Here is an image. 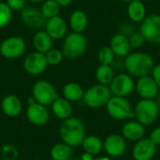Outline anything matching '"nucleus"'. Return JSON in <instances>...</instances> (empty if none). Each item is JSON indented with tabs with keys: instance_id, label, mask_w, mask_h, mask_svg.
I'll return each instance as SVG.
<instances>
[{
	"instance_id": "10",
	"label": "nucleus",
	"mask_w": 160,
	"mask_h": 160,
	"mask_svg": "<svg viewBox=\"0 0 160 160\" xmlns=\"http://www.w3.org/2000/svg\"><path fill=\"white\" fill-rule=\"evenodd\" d=\"M32 96L36 101L44 106H50L59 98L55 87L48 81H38L32 88Z\"/></svg>"
},
{
	"instance_id": "49",
	"label": "nucleus",
	"mask_w": 160,
	"mask_h": 160,
	"mask_svg": "<svg viewBox=\"0 0 160 160\" xmlns=\"http://www.w3.org/2000/svg\"><path fill=\"white\" fill-rule=\"evenodd\" d=\"M159 58H160V48H159Z\"/></svg>"
},
{
	"instance_id": "47",
	"label": "nucleus",
	"mask_w": 160,
	"mask_h": 160,
	"mask_svg": "<svg viewBox=\"0 0 160 160\" xmlns=\"http://www.w3.org/2000/svg\"><path fill=\"white\" fill-rule=\"evenodd\" d=\"M145 2H153V1H156V0H143Z\"/></svg>"
},
{
	"instance_id": "24",
	"label": "nucleus",
	"mask_w": 160,
	"mask_h": 160,
	"mask_svg": "<svg viewBox=\"0 0 160 160\" xmlns=\"http://www.w3.org/2000/svg\"><path fill=\"white\" fill-rule=\"evenodd\" d=\"M51 106L53 114L60 120L64 121L69 118L72 114L71 102L66 99L65 98H57Z\"/></svg>"
},
{
	"instance_id": "7",
	"label": "nucleus",
	"mask_w": 160,
	"mask_h": 160,
	"mask_svg": "<svg viewBox=\"0 0 160 160\" xmlns=\"http://www.w3.org/2000/svg\"><path fill=\"white\" fill-rule=\"evenodd\" d=\"M139 31L144 37L146 42L153 45H160V14H147L140 23Z\"/></svg>"
},
{
	"instance_id": "46",
	"label": "nucleus",
	"mask_w": 160,
	"mask_h": 160,
	"mask_svg": "<svg viewBox=\"0 0 160 160\" xmlns=\"http://www.w3.org/2000/svg\"><path fill=\"white\" fill-rule=\"evenodd\" d=\"M156 100H157V102H158V104L159 105V107H160V94L158 96V98H156Z\"/></svg>"
},
{
	"instance_id": "44",
	"label": "nucleus",
	"mask_w": 160,
	"mask_h": 160,
	"mask_svg": "<svg viewBox=\"0 0 160 160\" xmlns=\"http://www.w3.org/2000/svg\"><path fill=\"white\" fill-rule=\"evenodd\" d=\"M116 1H118V2H121V3H126V4H128L129 2H131V1H133V0H116Z\"/></svg>"
},
{
	"instance_id": "27",
	"label": "nucleus",
	"mask_w": 160,
	"mask_h": 160,
	"mask_svg": "<svg viewBox=\"0 0 160 160\" xmlns=\"http://www.w3.org/2000/svg\"><path fill=\"white\" fill-rule=\"evenodd\" d=\"M116 72L111 65H100L97 68L95 72V78L98 83L109 86L113 80Z\"/></svg>"
},
{
	"instance_id": "42",
	"label": "nucleus",
	"mask_w": 160,
	"mask_h": 160,
	"mask_svg": "<svg viewBox=\"0 0 160 160\" xmlns=\"http://www.w3.org/2000/svg\"><path fill=\"white\" fill-rule=\"evenodd\" d=\"M36 102H37V101H36V99H35V98H34L33 96L27 98V104H28V105H32V104H34V103H36Z\"/></svg>"
},
{
	"instance_id": "37",
	"label": "nucleus",
	"mask_w": 160,
	"mask_h": 160,
	"mask_svg": "<svg viewBox=\"0 0 160 160\" xmlns=\"http://www.w3.org/2000/svg\"><path fill=\"white\" fill-rule=\"evenodd\" d=\"M157 146L160 145V127H157L153 128V130L150 132V135L148 137Z\"/></svg>"
},
{
	"instance_id": "38",
	"label": "nucleus",
	"mask_w": 160,
	"mask_h": 160,
	"mask_svg": "<svg viewBox=\"0 0 160 160\" xmlns=\"http://www.w3.org/2000/svg\"><path fill=\"white\" fill-rule=\"evenodd\" d=\"M112 68L114 69V71L116 73L119 72H123V70H125V63H124V58H118L116 57V59L113 61V63L112 64Z\"/></svg>"
},
{
	"instance_id": "16",
	"label": "nucleus",
	"mask_w": 160,
	"mask_h": 160,
	"mask_svg": "<svg viewBox=\"0 0 160 160\" xmlns=\"http://www.w3.org/2000/svg\"><path fill=\"white\" fill-rule=\"evenodd\" d=\"M45 31L53 40L64 39V38L68 35V25L66 20L61 16H56L46 21Z\"/></svg>"
},
{
	"instance_id": "17",
	"label": "nucleus",
	"mask_w": 160,
	"mask_h": 160,
	"mask_svg": "<svg viewBox=\"0 0 160 160\" xmlns=\"http://www.w3.org/2000/svg\"><path fill=\"white\" fill-rule=\"evenodd\" d=\"M109 46L118 58H125L132 52V47L130 45L128 37L119 32L115 33L111 38Z\"/></svg>"
},
{
	"instance_id": "18",
	"label": "nucleus",
	"mask_w": 160,
	"mask_h": 160,
	"mask_svg": "<svg viewBox=\"0 0 160 160\" xmlns=\"http://www.w3.org/2000/svg\"><path fill=\"white\" fill-rule=\"evenodd\" d=\"M145 128L136 119H130L123 125L122 135L127 141L136 142L145 137Z\"/></svg>"
},
{
	"instance_id": "11",
	"label": "nucleus",
	"mask_w": 160,
	"mask_h": 160,
	"mask_svg": "<svg viewBox=\"0 0 160 160\" xmlns=\"http://www.w3.org/2000/svg\"><path fill=\"white\" fill-rule=\"evenodd\" d=\"M48 66L45 54L37 51L28 53L22 62V67L25 72L33 76L42 74L47 69Z\"/></svg>"
},
{
	"instance_id": "50",
	"label": "nucleus",
	"mask_w": 160,
	"mask_h": 160,
	"mask_svg": "<svg viewBox=\"0 0 160 160\" xmlns=\"http://www.w3.org/2000/svg\"><path fill=\"white\" fill-rule=\"evenodd\" d=\"M0 1H2V0H0Z\"/></svg>"
},
{
	"instance_id": "30",
	"label": "nucleus",
	"mask_w": 160,
	"mask_h": 160,
	"mask_svg": "<svg viewBox=\"0 0 160 160\" xmlns=\"http://www.w3.org/2000/svg\"><path fill=\"white\" fill-rule=\"evenodd\" d=\"M98 61L100 65H111L116 59V56L110 46H104L100 48L97 54Z\"/></svg>"
},
{
	"instance_id": "43",
	"label": "nucleus",
	"mask_w": 160,
	"mask_h": 160,
	"mask_svg": "<svg viewBox=\"0 0 160 160\" xmlns=\"http://www.w3.org/2000/svg\"><path fill=\"white\" fill-rule=\"evenodd\" d=\"M93 160H112V158L110 157H100V158H94Z\"/></svg>"
},
{
	"instance_id": "40",
	"label": "nucleus",
	"mask_w": 160,
	"mask_h": 160,
	"mask_svg": "<svg viewBox=\"0 0 160 160\" xmlns=\"http://www.w3.org/2000/svg\"><path fill=\"white\" fill-rule=\"evenodd\" d=\"M61 7H68V6H69L71 3H72V1L73 0H55Z\"/></svg>"
},
{
	"instance_id": "1",
	"label": "nucleus",
	"mask_w": 160,
	"mask_h": 160,
	"mask_svg": "<svg viewBox=\"0 0 160 160\" xmlns=\"http://www.w3.org/2000/svg\"><path fill=\"white\" fill-rule=\"evenodd\" d=\"M124 63L125 71L136 79L151 75L156 65L155 58L150 53L142 51L131 52L124 58Z\"/></svg>"
},
{
	"instance_id": "36",
	"label": "nucleus",
	"mask_w": 160,
	"mask_h": 160,
	"mask_svg": "<svg viewBox=\"0 0 160 160\" xmlns=\"http://www.w3.org/2000/svg\"><path fill=\"white\" fill-rule=\"evenodd\" d=\"M26 1L27 0H6V3L12 11H21L25 8Z\"/></svg>"
},
{
	"instance_id": "31",
	"label": "nucleus",
	"mask_w": 160,
	"mask_h": 160,
	"mask_svg": "<svg viewBox=\"0 0 160 160\" xmlns=\"http://www.w3.org/2000/svg\"><path fill=\"white\" fill-rule=\"evenodd\" d=\"M12 19V10L6 2L0 1V29L9 24Z\"/></svg>"
},
{
	"instance_id": "4",
	"label": "nucleus",
	"mask_w": 160,
	"mask_h": 160,
	"mask_svg": "<svg viewBox=\"0 0 160 160\" xmlns=\"http://www.w3.org/2000/svg\"><path fill=\"white\" fill-rule=\"evenodd\" d=\"M135 119L144 127L153 125L158 118L160 107L156 99H140L133 108Z\"/></svg>"
},
{
	"instance_id": "35",
	"label": "nucleus",
	"mask_w": 160,
	"mask_h": 160,
	"mask_svg": "<svg viewBox=\"0 0 160 160\" xmlns=\"http://www.w3.org/2000/svg\"><path fill=\"white\" fill-rule=\"evenodd\" d=\"M134 24L135 23L131 22L130 21L121 22L119 24V26H118V32L129 38L133 33H135L137 31V29H136Z\"/></svg>"
},
{
	"instance_id": "20",
	"label": "nucleus",
	"mask_w": 160,
	"mask_h": 160,
	"mask_svg": "<svg viewBox=\"0 0 160 160\" xmlns=\"http://www.w3.org/2000/svg\"><path fill=\"white\" fill-rule=\"evenodd\" d=\"M127 16L133 23H141L147 16V8L143 0H133L127 6Z\"/></svg>"
},
{
	"instance_id": "6",
	"label": "nucleus",
	"mask_w": 160,
	"mask_h": 160,
	"mask_svg": "<svg viewBox=\"0 0 160 160\" xmlns=\"http://www.w3.org/2000/svg\"><path fill=\"white\" fill-rule=\"evenodd\" d=\"M105 108L109 116L116 121H125L135 118L133 108L128 98L112 96Z\"/></svg>"
},
{
	"instance_id": "32",
	"label": "nucleus",
	"mask_w": 160,
	"mask_h": 160,
	"mask_svg": "<svg viewBox=\"0 0 160 160\" xmlns=\"http://www.w3.org/2000/svg\"><path fill=\"white\" fill-rule=\"evenodd\" d=\"M46 60L49 66H57L62 63L65 56L63 54L62 50L59 49H51L49 52L45 53Z\"/></svg>"
},
{
	"instance_id": "14",
	"label": "nucleus",
	"mask_w": 160,
	"mask_h": 160,
	"mask_svg": "<svg viewBox=\"0 0 160 160\" xmlns=\"http://www.w3.org/2000/svg\"><path fill=\"white\" fill-rule=\"evenodd\" d=\"M21 21L27 27L33 29H42L45 27L47 19L42 14L40 8L35 7H25L21 10Z\"/></svg>"
},
{
	"instance_id": "33",
	"label": "nucleus",
	"mask_w": 160,
	"mask_h": 160,
	"mask_svg": "<svg viewBox=\"0 0 160 160\" xmlns=\"http://www.w3.org/2000/svg\"><path fill=\"white\" fill-rule=\"evenodd\" d=\"M1 155L3 160H16L18 158L19 153L15 146L11 144H7L2 147Z\"/></svg>"
},
{
	"instance_id": "25",
	"label": "nucleus",
	"mask_w": 160,
	"mask_h": 160,
	"mask_svg": "<svg viewBox=\"0 0 160 160\" xmlns=\"http://www.w3.org/2000/svg\"><path fill=\"white\" fill-rule=\"evenodd\" d=\"M62 93H63V98H65L68 101L79 102L82 100L84 89L82 87L81 84L74 82H69L63 86Z\"/></svg>"
},
{
	"instance_id": "2",
	"label": "nucleus",
	"mask_w": 160,
	"mask_h": 160,
	"mask_svg": "<svg viewBox=\"0 0 160 160\" xmlns=\"http://www.w3.org/2000/svg\"><path fill=\"white\" fill-rule=\"evenodd\" d=\"M59 134L62 142L72 148L80 146L86 137L83 122L80 118L73 116L63 121Z\"/></svg>"
},
{
	"instance_id": "13",
	"label": "nucleus",
	"mask_w": 160,
	"mask_h": 160,
	"mask_svg": "<svg viewBox=\"0 0 160 160\" xmlns=\"http://www.w3.org/2000/svg\"><path fill=\"white\" fill-rule=\"evenodd\" d=\"M128 148L127 140L122 134H111L103 142V150L110 158L122 157Z\"/></svg>"
},
{
	"instance_id": "3",
	"label": "nucleus",
	"mask_w": 160,
	"mask_h": 160,
	"mask_svg": "<svg viewBox=\"0 0 160 160\" xmlns=\"http://www.w3.org/2000/svg\"><path fill=\"white\" fill-rule=\"evenodd\" d=\"M62 52L65 58L74 60L83 55L87 50V39L82 33H68L63 40Z\"/></svg>"
},
{
	"instance_id": "45",
	"label": "nucleus",
	"mask_w": 160,
	"mask_h": 160,
	"mask_svg": "<svg viewBox=\"0 0 160 160\" xmlns=\"http://www.w3.org/2000/svg\"><path fill=\"white\" fill-rule=\"evenodd\" d=\"M28 1L31 3H40V2H43L44 0H28Z\"/></svg>"
},
{
	"instance_id": "29",
	"label": "nucleus",
	"mask_w": 160,
	"mask_h": 160,
	"mask_svg": "<svg viewBox=\"0 0 160 160\" xmlns=\"http://www.w3.org/2000/svg\"><path fill=\"white\" fill-rule=\"evenodd\" d=\"M40 10L44 17L48 20L59 15L61 11V6L55 0H44L41 4Z\"/></svg>"
},
{
	"instance_id": "39",
	"label": "nucleus",
	"mask_w": 160,
	"mask_h": 160,
	"mask_svg": "<svg viewBox=\"0 0 160 160\" xmlns=\"http://www.w3.org/2000/svg\"><path fill=\"white\" fill-rule=\"evenodd\" d=\"M151 76L153 77V79L155 80V82H157V84L160 88V63L155 65V67L151 72Z\"/></svg>"
},
{
	"instance_id": "28",
	"label": "nucleus",
	"mask_w": 160,
	"mask_h": 160,
	"mask_svg": "<svg viewBox=\"0 0 160 160\" xmlns=\"http://www.w3.org/2000/svg\"><path fill=\"white\" fill-rule=\"evenodd\" d=\"M72 154V147L65 142L56 143L51 149V158L52 160H71Z\"/></svg>"
},
{
	"instance_id": "9",
	"label": "nucleus",
	"mask_w": 160,
	"mask_h": 160,
	"mask_svg": "<svg viewBox=\"0 0 160 160\" xmlns=\"http://www.w3.org/2000/svg\"><path fill=\"white\" fill-rule=\"evenodd\" d=\"M26 44L20 36H10L0 44V54L6 59H16L24 54Z\"/></svg>"
},
{
	"instance_id": "23",
	"label": "nucleus",
	"mask_w": 160,
	"mask_h": 160,
	"mask_svg": "<svg viewBox=\"0 0 160 160\" xmlns=\"http://www.w3.org/2000/svg\"><path fill=\"white\" fill-rule=\"evenodd\" d=\"M32 43L35 51L45 54L47 52L52 49L53 39L48 35L45 30H39L34 35Z\"/></svg>"
},
{
	"instance_id": "15",
	"label": "nucleus",
	"mask_w": 160,
	"mask_h": 160,
	"mask_svg": "<svg viewBox=\"0 0 160 160\" xmlns=\"http://www.w3.org/2000/svg\"><path fill=\"white\" fill-rule=\"evenodd\" d=\"M157 153V145L149 139L142 138L135 142L132 148V158L134 160H153Z\"/></svg>"
},
{
	"instance_id": "5",
	"label": "nucleus",
	"mask_w": 160,
	"mask_h": 160,
	"mask_svg": "<svg viewBox=\"0 0 160 160\" xmlns=\"http://www.w3.org/2000/svg\"><path fill=\"white\" fill-rule=\"evenodd\" d=\"M112 96L109 86L96 83L84 90L82 101L90 109H99L106 106Z\"/></svg>"
},
{
	"instance_id": "21",
	"label": "nucleus",
	"mask_w": 160,
	"mask_h": 160,
	"mask_svg": "<svg viewBox=\"0 0 160 160\" xmlns=\"http://www.w3.org/2000/svg\"><path fill=\"white\" fill-rule=\"evenodd\" d=\"M1 109L7 116L16 117L21 113L22 109V104L21 99L17 96L8 95L2 99Z\"/></svg>"
},
{
	"instance_id": "8",
	"label": "nucleus",
	"mask_w": 160,
	"mask_h": 160,
	"mask_svg": "<svg viewBox=\"0 0 160 160\" xmlns=\"http://www.w3.org/2000/svg\"><path fill=\"white\" fill-rule=\"evenodd\" d=\"M134 79L135 78H133L128 72L116 73L109 85L112 95L122 98H128L132 95L135 91L136 81Z\"/></svg>"
},
{
	"instance_id": "41",
	"label": "nucleus",
	"mask_w": 160,
	"mask_h": 160,
	"mask_svg": "<svg viewBox=\"0 0 160 160\" xmlns=\"http://www.w3.org/2000/svg\"><path fill=\"white\" fill-rule=\"evenodd\" d=\"M81 160H93L94 159V156H92L91 154H88V153H83L82 156H81Z\"/></svg>"
},
{
	"instance_id": "22",
	"label": "nucleus",
	"mask_w": 160,
	"mask_h": 160,
	"mask_svg": "<svg viewBox=\"0 0 160 160\" xmlns=\"http://www.w3.org/2000/svg\"><path fill=\"white\" fill-rule=\"evenodd\" d=\"M68 25L71 28L72 32L83 34L88 26L87 14L81 9H76L72 11L68 19Z\"/></svg>"
},
{
	"instance_id": "26",
	"label": "nucleus",
	"mask_w": 160,
	"mask_h": 160,
	"mask_svg": "<svg viewBox=\"0 0 160 160\" xmlns=\"http://www.w3.org/2000/svg\"><path fill=\"white\" fill-rule=\"evenodd\" d=\"M81 145L85 153L91 154L94 157L103 151V141L96 135L86 136Z\"/></svg>"
},
{
	"instance_id": "12",
	"label": "nucleus",
	"mask_w": 160,
	"mask_h": 160,
	"mask_svg": "<svg viewBox=\"0 0 160 160\" xmlns=\"http://www.w3.org/2000/svg\"><path fill=\"white\" fill-rule=\"evenodd\" d=\"M160 88L151 75L138 78L135 82V92L141 99H156Z\"/></svg>"
},
{
	"instance_id": "48",
	"label": "nucleus",
	"mask_w": 160,
	"mask_h": 160,
	"mask_svg": "<svg viewBox=\"0 0 160 160\" xmlns=\"http://www.w3.org/2000/svg\"><path fill=\"white\" fill-rule=\"evenodd\" d=\"M74 160H81V158H79V159H78V158H76V159H74Z\"/></svg>"
},
{
	"instance_id": "34",
	"label": "nucleus",
	"mask_w": 160,
	"mask_h": 160,
	"mask_svg": "<svg viewBox=\"0 0 160 160\" xmlns=\"http://www.w3.org/2000/svg\"><path fill=\"white\" fill-rule=\"evenodd\" d=\"M128 38H129V42H130L132 49H140V48L143 47L146 43L144 37L142 35V33L140 31H136Z\"/></svg>"
},
{
	"instance_id": "19",
	"label": "nucleus",
	"mask_w": 160,
	"mask_h": 160,
	"mask_svg": "<svg viewBox=\"0 0 160 160\" xmlns=\"http://www.w3.org/2000/svg\"><path fill=\"white\" fill-rule=\"evenodd\" d=\"M26 117L30 123L40 127L47 124L50 113L46 106L36 102L32 105H28L26 109Z\"/></svg>"
}]
</instances>
